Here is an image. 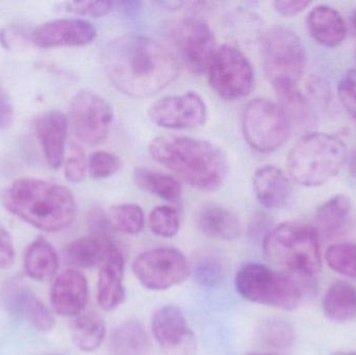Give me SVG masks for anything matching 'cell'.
Wrapping results in <instances>:
<instances>
[{"label": "cell", "instance_id": "681fc988", "mask_svg": "<svg viewBox=\"0 0 356 355\" xmlns=\"http://www.w3.org/2000/svg\"><path fill=\"white\" fill-rule=\"evenodd\" d=\"M355 56H356V51H355Z\"/></svg>", "mask_w": 356, "mask_h": 355}, {"label": "cell", "instance_id": "60d3db41", "mask_svg": "<svg viewBox=\"0 0 356 355\" xmlns=\"http://www.w3.org/2000/svg\"><path fill=\"white\" fill-rule=\"evenodd\" d=\"M26 41V33L19 26H8L0 31V44L6 49L13 50L23 45Z\"/></svg>", "mask_w": 356, "mask_h": 355}, {"label": "cell", "instance_id": "52a82bcc", "mask_svg": "<svg viewBox=\"0 0 356 355\" xmlns=\"http://www.w3.org/2000/svg\"><path fill=\"white\" fill-rule=\"evenodd\" d=\"M234 283L238 293L248 302L280 310H295L302 297L295 281L259 263L243 266Z\"/></svg>", "mask_w": 356, "mask_h": 355}, {"label": "cell", "instance_id": "b9f144b4", "mask_svg": "<svg viewBox=\"0 0 356 355\" xmlns=\"http://www.w3.org/2000/svg\"><path fill=\"white\" fill-rule=\"evenodd\" d=\"M15 258L14 242L8 231L0 226V270L13 264Z\"/></svg>", "mask_w": 356, "mask_h": 355}, {"label": "cell", "instance_id": "e0dca14e", "mask_svg": "<svg viewBox=\"0 0 356 355\" xmlns=\"http://www.w3.org/2000/svg\"><path fill=\"white\" fill-rule=\"evenodd\" d=\"M88 296L89 288L85 275L69 269L60 273L54 281L50 291V302L58 315L76 317L85 308Z\"/></svg>", "mask_w": 356, "mask_h": 355}, {"label": "cell", "instance_id": "4316f807", "mask_svg": "<svg viewBox=\"0 0 356 355\" xmlns=\"http://www.w3.org/2000/svg\"><path fill=\"white\" fill-rule=\"evenodd\" d=\"M350 212V198L344 194H338L318 208L316 229L318 233L320 231L327 237H332L344 229Z\"/></svg>", "mask_w": 356, "mask_h": 355}, {"label": "cell", "instance_id": "bcb514c9", "mask_svg": "<svg viewBox=\"0 0 356 355\" xmlns=\"http://www.w3.org/2000/svg\"><path fill=\"white\" fill-rule=\"evenodd\" d=\"M350 23L351 25H353V26L356 29V8L355 10H353V13H351Z\"/></svg>", "mask_w": 356, "mask_h": 355}, {"label": "cell", "instance_id": "d4e9b609", "mask_svg": "<svg viewBox=\"0 0 356 355\" xmlns=\"http://www.w3.org/2000/svg\"><path fill=\"white\" fill-rule=\"evenodd\" d=\"M278 97V106L282 108L291 129H309L313 126V110L307 96L297 87L282 88L275 90Z\"/></svg>", "mask_w": 356, "mask_h": 355}, {"label": "cell", "instance_id": "9a60e30c", "mask_svg": "<svg viewBox=\"0 0 356 355\" xmlns=\"http://www.w3.org/2000/svg\"><path fill=\"white\" fill-rule=\"evenodd\" d=\"M0 304L6 312L22 317L40 331H50L56 324L49 308L22 283L6 281L0 287Z\"/></svg>", "mask_w": 356, "mask_h": 355}, {"label": "cell", "instance_id": "836d02e7", "mask_svg": "<svg viewBox=\"0 0 356 355\" xmlns=\"http://www.w3.org/2000/svg\"><path fill=\"white\" fill-rule=\"evenodd\" d=\"M261 340L270 347L286 349L294 344L296 333L294 327L282 319H271L261 325Z\"/></svg>", "mask_w": 356, "mask_h": 355}, {"label": "cell", "instance_id": "ba28073f", "mask_svg": "<svg viewBox=\"0 0 356 355\" xmlns=\"http://www.w3.org/2000/svg\"><path fill=\"white\" fill-rule=\"evenodd\" d=\"M242 129L251 148L270 154L288 141L291 125L278 104L267 98H255L245 106Z\"/></svg>", "mask_w": 356, "mask_h": 355}, {"label": "cell", "instance_id": "8992f818", "mask_svg": "<svg viewBox=\"0 0 356 355\" xmlns=\"http://www.w3.org/2000/svg\"><path fill=\"white\" fill-rule=\"evenodd\" d=\"M264 70L274 89L297 87L307 66V53L300 38L286 26H274L261 43Z\"/></svg>", "mask_w": 356, "mask_h": 355}, {"label": "cell", "instance_id": "e575fe53", "mask_svg": "<svg viewBox=\"0 0 356 355\" xmlns=\"http://www.w3.org/2000/svg\"><path fill=\"white\" fill-rule=\"evenodd\" d=\"M195 279L204 288H216L224 281L225 269L223 264L213 256H205L195 267Z\"/></svg>", "mask_w": 356, "mask_h": 355}, {"label": "cell", "instance_id": "d6986e66", "mask_svg": "<svg viewBox=\"0 0 356 355\" xmlns=\"http://www.w3.org/2000/svg\"><path fill=\"white\" fill-rule=\"evenodd\" d=\"M33 129L48 165L54 169L60 168L65 158L68 131L67 117L60 110H49L35 119Z\"/></svg>", "mask_w": 356, "mask_h": 355}, {"label": "cell", "instance_id": "d590c367", "mask_svg": "<svg viewBox=\"0 0 356 355\" xmlns=\"http://www.w3.org/2000/svg\"><path fill=\"white\" fill-rule=\"evenodd\" d=\"M120 158L112 152H94L88 160V170L90 175L95 179H104L113 176L120 170Z\"/></svg>", "mask_w": 356, "mask_h": 355}, {"label": "cell", "instance_id": "f1b7e54d", "mask_svg": "<svg viewBox=\"0 0 356 355\" xmlns=\"http://www.w3.org/2000/svg\"><path fill=\"white\" fill-rule=\"evenodd\" d=\"M149 340L145 329L138 321H127L113 331L111 338L112 355H146Z\"/></svg>", "mask_w": 356, "mask_h": 355}, {"label": "cell", "instance_id": "9c48e42d", "mask_svg": "<svg viewBox=\"0 0 356 355\" xmlns=\"http://www.w3.org/2000/svg\"><path fill=\"white\" fill-rule=\"evenodd\" d=\"M207 73L211 89L224 99L245 97L254 85L252 64L240 49L232 45L217 48Z\"/></svg>", "mask_w": 356, "mask_h": 355}, {"label": "cell", "instance_id": "ac0fdd59", "mask_svg": "<svg viewBox=\"0 0 356 355\" xmlns=\"http://www.w3.org/2000/svg\"><path fill=\"white\" fill-rule=\"evenodd\" d=\"M124 258L113 244L102 262L97 285V302L104 311H113L125 299Z\"/></svg>", "mask_w": 356, "mask_h": 355}, {"label": "cell", "instance_id": "74e56055", "mask_svg": "<svg viewBox=\"0 0 356 355\" xmlns=\"http://www.w3.org/2000/svg\"><path fill=\"white\" fill-rule=\"evenodd\" d=\"M116 3L112 1H70L62 4L63 10L79 16L102 18L114 10Z\"/></svg>", "mask_w": 356, "mask_h": 355}, {"label": "cell", "instance_id": "603a6c76", "mask_svg": "<svg viewBox=\"0 0 356 355\" xmlns=\"http://www.w3.org/2000/svg\"><path fill=\"white\" fill-rule=\"evenodd\" d=\"M58 268V258L51 244L38 238L29 244L24 254V270L27 276L42 281L56 274Z\"/></svg>", "mask_w": 356, "mask_h": 355}, {"label": "cell", "instance_id": "d6a6232c", "mask_svg": "<svg viewBox=\"0 0 356 355\" xmlns=\"http://www.w3.org/2000/svg\"><path fill=\"white\" fill-rule=\"evenodd\" d=\"M150 231L156 237H175L179 231L180 217L177 210L172 206H156L148 217Z\"/></svg>", "mask_w": 356, "mask_h": 355}, {"label": "cell", "instance_id": "30bf717a", "mask_svg": "<svg viewBox=\"0 0 356 355\" xmlns=\"http://www.w3.org/2000/svg\"><path fill=\"white\" fill-rule=\"evenodd\" d=\"M165 33L178 58L191 72H207L217 50L215 35L207 23L199 19H182L171 22Z\"/></svg>", "mask_w": 356, "mask_h": 355}, {"label": "cell", "instance_id": "1f68e13d", "mask_svg": "<svg viewBox=\"0 0 356 355\" xmlns=\"http://www.w3.org/2000/svg\"><path fill=\"white\" fill-rule=\"evenodd\" d=\"M325 261L330 269L343 276L356 279V244L338 243L330 246Z\"/></svg>", "mask_w": 356, "mask_h": 355}, {"label": "cell", "instance_id": "4fadbf2b", "mask_svg": "<svg viewBox=\"0 0 356 355\" xmlns=\"http://www.w3.org/2000/svg\"><path fill=\"white\" fill-rule=\"evenodd\" d=\"M150 121L166 129H191L207 122V108L194 91L160 98L148 110Z\"/></svg>", "mask_w": 356, "mask_h": 355}, {"label": "cell", "instance_id": "7dc6e473", "mask_svg": "<svg viewBox=\"0 0 356 355\" xmlns=\"http://www.w3.org/2000/svg\"><path fill=\"white\" fill-rule=\"evenodd\" d=\"M332 355H356V352H336V354H334Z\"/></svg>", "mask_w": 356, "mask_h": 355}, {"label": "cell", "instance_id": "7bdbcfd3", "mask_svg": "<svg viewBox=\"0 0 356 355\" xmlns=\"http://www.w3.org/2000/svg\"><path fill=\"white\" fill-rule=\"evenodd\" d=\"M15 118L14 104L0 83V129H6L13 124Z\"/></svg>", "mask_w": 356, "mask_h": 355}, {"label": "cell", "instance_id": "5bb4252c", "mask_svg": "<svg viewBox=\"0 0 356 355\" xmlns=\"http://www.w3.org/2000/svg\"><path fill=\"white\" fill-rule=\"evenodd\" d=\"M152 333L167 355H193L196 342L186 317L175 306L161 308L152 318Z\"/></svg>", "mask_w": 356, "mask_h": 355}, {"label": "cell", "instance_id": "277c9868", "mask_svg": "<svg viewBox=\"0 0 356 355\" xmlns=\"http://www.w3.org/2000/svg\"><path fill=\"white\" fill-rule=\"evenodd\" d=\"M348 160L342 140L326 133L303 135L289 152V177L307 188L321 187L340 172Z\"/></svg>", "mask_w": 356, "mask_h": 355}, {"label": "cell", "instance_id": "c3c4849f", "mask_svg": "<svg viewBox=\"0 0 356 355\" xmlns=\"http://www.w3.org/2000/svg\"><path fill=\"white\" fill-rule=\"evenodd\" d=\"M246 355H278V354H248Z\"/></svg>", "mask_w": 356, "mask_h": 355}, {"label": "cell", "instance_id": "f6af8a7d", "mask_svg": "<svg viewBox=\"0 0 356 355\" xmlns=\"http://www.w3.org/2000/svg\"><path fill=\"white\" fill-rule=\"evenodd\" d=\"M349 171L351 175L356 179V149L353 150V154L348 158Z\"/></svg>", "mask_w": 356, "mask_h": 355}, {"label": "cell", "instance_id": "7402d4cb", "mask_svg": "<svg viewBox=\"0 0 356 355\" xmlns=\"http://www.w3.org/2000/svg\"><path fill=\"white\" fill-rule=\"evenodd\" d=\"M197 223L205 236L221 241L238 239L242 233L238 217L229 208L217 204H205L199 212Z\"/></svg>", "mask_w": 356, "mask_h": 355}, {"label": "cell", "instance_id": "7a4b0ae2", "mask_svg": "<svg viewBox=\"0 0 356 355\" xmlns=\"http://www.w3.org/2000/svg\"><path fill=\"white\" fill-rule=\"evenodd\" d=\"M150 156L194 189L213 192L227 179L225 152L211 142L184 135H160L150 142Z\"/></svg>", "mask_w": 356, "mask_h": 355}, {"label": "cell", "instance_id": "484cf974", "mask_svg": "<svg viewBox=\"0 0 356 355\" xmlns=\"http://www.w3.org/2000/svg\"><path fill=\"white\" fill-rule=\"evenodd\" d=\"M136 185L144 192L168 202H177L182 193L181 183L177 177L148 168H137L134 171Z\"/></svg>", "mask_w": 356, "mask_h": 355}, {"label": "cell", "instance_id": "f35d334b", "mask_svg": "<svg viewBox=\"0 0 356 355\" xmlns=\"http://www.w3.org/2000/svg\"><path fill=\"white\" fill-rule=\"evenodd\" d=\"M88 170V160L81 146L72 144L65 162V176L71 183H81Z\"/></svg>", "mask_w": 356, "mask_h": 355}, {"label": "cell", "instance_id": "f546056e", "mask_svg": "<svg viewBox=\"0 0 356 355\" xmlns=\"http://www.w3.org/2000/svg\"><path fill=\"white\" fill-rule=\"evenodd\" d=\"M71 337L73 343L81 352H95L106 337L104 321L93 313L79 315L71 324Z\"/></svg>", "mask_w": 356, "mask_h": 355}, {"label": "cell", "instance_id": "3957f363", "mask_svg": "<svg viewBox=\"0 0 356 355\" xmlns=\"http://www.w3.org/2000/svg\"><path fill=\"white\" fill-rule=\"evenodd\" d=\"M0 199L10 214L48 233L70 226L76 215L70 190L42 179H17L2 191Z\"/></svg>", "mask_w": 356, "mask_h": 355}, {"label": "cell", "instance_id": "8fae6325", "mask_svg": "<svg viewBox=\"0 0 356 355\" xmlns=\"http://www.w3.org/2000/svg\"><path fill=\"white\" fill-rule=\"evenodd\" d=\"M133 270L141 285L152 291H165L180 285L190 273L186 256L171 247L143 252L134 262Z\"/></svg>", "mask_w": 356, "mask_h": 355}, {"label": "cell", "instance_id": "ab89813d", "mask_svg": "<svg viewBox=\"0 0 356 355\" xmlns=\"http://www.w3.org/2000/svg\"><path fill=\"white\" fill-rule=\"evenodd\" d=\"M88 224H89L91 236L102 240H111L108 233L112 227L108 222V215L104 214L102 210L94 208L90 212Z\"/></svg>", "mask_w": 356, "mask_h": 355}, {"label": "cell", "instance_id": "ee69618b", "mask_svg": "<svg viewBox=\"0 0 356 355\" xmlns=\"http://www.w3.org/2000/svg\"><path fill=\"white\" fill-rule=\"evenodd\" d=\"M311 2L305 0H278L273 2L274 10L284 17L295 16L309 8Z\"/></svg>", "mask_w": 356, "mask_h": 355}, {"label": "cell", "instance_id": "44dd1931", "mask_svg": "<svg viewBox=\"0 0 356 355\" xmlns=\"http://www.w3.org/2000/svg\"><path fill=\"white\" fill-rule=\"evenodd\" d=\"M307 25L311 37L325 47H337L346 38V23L332 6L322 4L314 8L307 15Z\"/></svg>", "mask_w": 356, "mask_h": 355}, {"label": "cell", "instance_id": "8d00e7d4", "mask_svg": "<svg viewBox=\"0 0 356 355\" xmlns=\"http://www.w3.org/2000/svg\"><path fill=\"white\" fill-rule=\"evenodd\" d=\"M337 90L341 104L356 122V68L343 74Z\"/></svg>", "mask_w": 356, "mask_h": 355}, {"label": "cell", "instance_id": "6da1fadb", "mask_svg": "<svg viewBox=\"0 0 356 355\" xmlns=\"http://www.w3.org/2000/svg\"><path fill=\"white\" fill-rule=\"evenodd\" d=\"M104 72L121 93L133 98L156 95L179 73L177 56L148 37L124 35L108 42L102 52Z\"/></svg>", "mask_w": 356, "mask_h": 355}, {"label": "cell", "instance_id": "cb8c5ba5", "mask_svg": "<svg viewBox=\"0 0 356 355\" xmlns=\"http://www.w3.org/2000/svg\"><path fill=\"white\" fill-rule=\"evenodd\" d=\"M322 304L326 318L348 322L356 317V290L346 281H337L326 291Z\"/></svg>", "mask_w": 356, "mask_h": 355}, {"label": "cell", "instance_id": "7c38bea8", "mask_svg": "<svg viewBox=\"0 0 356 355\" xmlns=\"http://www.w3.org/2000/svg\"><path fill=\"white\" fill-rule=\"evenodd\" d=\"M70 121L79 141L88 145L102 143L110 133L114 121L112 106L90 90H81L73 97Z\"/></svg>", "mask_w": 356, "mask_h": 355}, {"label": "cell", "instance_id": "ffe728a7", "mask_svg": "<svg viewBox=\"0 0 356 355\" xmlns=\"http://www.w3.org/2000/svg\"><path fill=\"white\" fill-rule=\"evenodd\" d=\"M290 177L274 165H265L257 169L252 177V188L259 204L270 210L288 206L292 198Z\"/></svg>", "mask_w": 356, "mask_h": 355}, {"label": "cell", "instance_id": "4dcf8cb0", "mask_svg": "<svg viewBox=\"0 0 356 355\" xmlns=\"http://www.w3.org/2000/svg\"><path fill=\"white\" fill-rule=\"evenodd\" d=\"M106 215L111 227L125 235H137L145 226V215L138 204H117L112 206Z\"/></svg>", "mask_w": 356, "mask_h": 355}, {"label": "cell", "instance_id": "83f0119b", "mask_svg": "<svg viewBox=\"0 0 356 355\" xmlns=\"http://www.w3.org/2000/svg\"><path fill=\"white\" fill-rule=\"evenodd\" d=\"M113 245L111 240L89 236L71 242L65 248L67 262L81 268H91L104 261L106 251Z\"/></svg>", "mask_w": 356, "mask_h": 355}, {"label": "cell", "instance_id": "5b68a950", "mask_svg": "<svg viewBox=\"0 0 356 355\" xmlns=\"http://www.w3.org/2000/svg\"><path fill=\"white\" fill-rule=\"evenodd\" d=\"M268 260L301 276L312 277L321 271L319 233L312 225L284 222L264 238Z\"/></svg>", "mask_w": 356, "mask_h": 355}, {"label": "cell", "instance_id": "2e32d148", "mask_svg": "<svg viewBox=\"0 0 356 355\" xmlns=\"http://www.w3.org/2000/svg\"><path fill=\"white\" fill-rule=\"evenodd\" d=\"M97 29L89 21L79 18H63L44 23L31 35L33 44L48 49L54 47H79L92 43Z\"/></svg>", "mask_w": 356, "mask_h": 355}]
</instances>
